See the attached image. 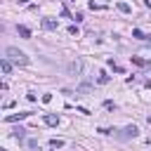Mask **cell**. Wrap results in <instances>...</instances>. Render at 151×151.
Wrapping results in <instances>:
<instances>
[{
	"mask_svg": "<svg viewBox=\"0 0 151 151\" xmlns=\"http://www.w3.org/2000/svg\"><path fill=\"white\" fill-rule=\"evenodd\" d=\"M149 38H151V35H149Z\"/></svg>",
	"mask_w": 151,
	"mask_h": 151,
	"instance_id": "obj_17",
	"label": "cell"
},
{
	"mask_svg": "<svg viewBox=\"0 0 151 151\" xmlns=\"http://www.w3.org/2000/svg\"><path fill=\"white\" fill-rule=\"evenodd\" d=\"M28 146L31 149H38V139H28Z\"/></svg>",
	"mask_w": 151,
	"mask_h": 151,
	"instance_id": "obj_15",
	"label": "cell"
},
{
	"mask_svg": "<svg viewBox=\"0 0 151 151\" xmlns=\"http://www.w3.org/2000/svg\"><path fill=\"white\" fill-rule=\"evenodd\" d=\"M24 132H26V130H21V127H17V130H14V137H17V139H24Z\"/></svg>",
	"mask_w": 151,
	"mask_h": 151,
	"instance_id": "obj_14",
	"label": "cell"
},
{
	"mask_svg": "<svg viewBox=\"0 0 151 151\" xmlns=\"http://www.w3.org/2000/svg\"><path fill=\"white\" fill-rule=\"evenodd\" d=\"M113 134H116V139H120V142H125V139H134V137L139 134V127H137V125H127V127H123L120 132L113 130Z\"/></svg>",
	"mask_w": 151,
	"mask_h": 151,
	"instance_id": "obj_2",
	"label": "cell"
},
{
	"mask_svg": "<svg viewBox=\"0 0 151 151\" xmlns=\"http://www.w3.org/2000/svg\"><path fill=\"white\" fill-rule=\"evenodd\" d=\"M45 123H47V125H59V116L47 113V116H45Z\"/></svg>",
	"mask_w": 151,
	"mask_h": 151,
	"instance_id": "obj_6",
	"label": "cell"
},
{
	"mask_svg": "<svg viewBox=\"0 0 151 151\" xmlns=\"http://www.w3.org/2000/svg\"><path fill=\"white\" fill-rule=\"evenodd\" d=\"M68 2H76V0H68Z\"/></svg>",
	"mask_w": 151,
	"mask_h": 151,
	"instance_id": "obj_16",
	"label": "cell"
},
{
	"mask_svg": "<svg viewBox=\"0 0 151 151\" xmlns=\"http://www.w3.org/2000/svg\"><path fill=\"white\" fill-rule=\"evenodd\" d=\"M132 38H137V40H144L146 35H144V33H142L139 28H132Z\"/></svg>",
	"mask_w": 151,
	"mask_h": 151,
	"instance_id": "obj_12",
	"label": "cell"
},
{
	"mask_svg": "<svg viewBox=\"0 0 151 151\" xmlns=\"http://www.w3.org/2000/svg\"><path fill=\"white\" fill-rule=\"evenodd\" d=\"M26 116H31V113H28V111H24V113H12V116H7L5 120H7V123H17V120H21V118H26Z\"/></svg>",
	"mask_w": 151,
	"mask_h": 151,
	"instance_id": "obj_3",
	"label": "cell"
},
{
	"mask_svg": "<svg viewBox=\"0 0 151 151\" xmlns=\"http://www.w3.org/2000/svg\"><path fill=\"white\" fill-rule=\"evenodd\" d=\"M0 66H2V73H9V71H12V61H9V59H2Z\"/></svg>",
	"mask_w": 151,
	"mask_h": 151,
	"instance_id": "obj_8",
	"label": "cell"
},
{
	"mask_svg": "<svg viewBox=\"0 0 151 151\" xmlns=\"http://www.w3.org/2000/svg\"><path fill=\"white\" fill-rule=\"evenodd\" d=\"M80 68H83V64H80V61H78V59H76V61H71V64H68V71H71V73H80Z\"/></svg>",
	"mask_w": 151,
	"mask_h": 151,
	"instance_id": "obj_5",
	"label": "cell"
},
{
	"mask_svg": "<svg viewBox=\"0 0 151 151\" xmlns=\"http://www.w3.org/2000/svg\"><path fill=\"white\" fill-rule=\"evenodd\" d=\"M116 7H118V9H120V12H123V14H130V12H132V9H130V5H127V2H118V5H116Z\"/></svg>",
	"mask_w": 151,
	"mask_h": 151,
	"instance_id": "obj_9",
	"label": "cell"
},
{
	"mask_svg": "<svg viewBox=\"0 0 151 151\" xmlns=\"http://www.w3.org/2000/svg\"><path fill=\"white\" fill-rule=\"evenodd\" d=\"M97 83H99V85H106V83H109V76H106V73L101 71V73L97 76Z\"/></svg>",
	"mask_w": 151,
	"mask_h": 151,
	"instance_id": "obj_11",
	"label": "cell"
},
{
	"mask_svg": "<svg viewBox=\"0 0 151 151\" xmlns=\"http://www.w3.org/2000/svg\"><path fill=\"white\" fill-rule=\"evenodd\" d=\"M50 146L52 149H59V146H64V139H50Z\"/></svg>",
	"mask_w": 151,
	"mask_h": 151,
	"instance_id": "obj_13",
	"label": "cell"
},
{
	"mask_svg": "<svg viewBox=\"0 0 151 151\" xmlns=\"http://www.w3.org/2000/svg\"><path fill=\"white\" fill-rule=\"evenodd\" d=\"M17 33H19L21 38H31V31H28L26 26H17Z\"/></svg>",
	"mask_w": 151,
	"mask_h": 151,
	"instance_id": "obj_7",
	"label": "cell"
},
{
	"mask_svg": "<svg viewBox=\"0 0 151 151\" xmlns=\"http://www.w3.org/2000/svg\"><path fill=\"white\" fill-rule=\"evenodd\" d=\"M42 28H47V31H54V28H57V21L47 17V19H42Z\"/></svg>",
	"mask_w": 151,
	"mask_h": 151,
	"instance_id": "obj_4",
	"label": "cell"
},
{
	"mask_svg": "<svg viewBox=\"0 0 151 151\" xmlns=\"http://www.w3.org/2000/svg\"><path fill=\"white\" fill-rule=\"evenodd\" d=\"M132 64H137V66H149L151 61H146V59H142V57H132Z\"/></svg>",
	"mask_w": 151,
	"mask_h": 151,
	"instance_id": "obj_10",
	"label": "cell"
},
{
	"mask_svg": "<svg viewBox=\"0 0 151 151\" xmlns=\"http://www.w3.org/2000/svg\"><path fill=\"white\" fill-rule=\"evenodd\" d=\"M5 59H9V61L17 64V66H26V64H28V57H26L21 50H17V47H7V50H5Z\"/></svg>",
	"mask_w": 151,
	"mask_h": 151,
	"instance_id": "obj_1",
	"label": "cell"
}]
</instances>
